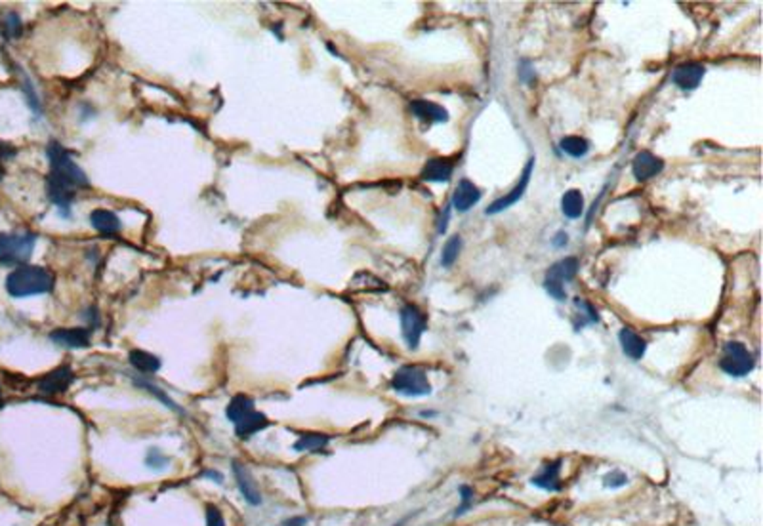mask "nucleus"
<instances>
[{
	"mask_svg": "<svg viewBox=\"0 0 763 526\" xmlns=\"http://www.w3.org/2000/svg\"><path fill=\"white\" fill-rule=\"evenodd\" d=\"M128 360H130V364H132L136 370H140V372H143V374L159 372L162 367V362L159 357H155L153 353H148V351H143V349H134V351H130Z\"/></svg>",
	"mask_w": 763,
	"mask_h": 526,
	"instance_id": "obj_21",
	"label": "nucleus"
},
{
	"mask_svg": "<svg viewBox=\"0 0 763 526\" xmlns=\"http://www.w3.org/2000/svg\"><path fill=\"white\" fill-rule=\"evenodd\" d=\"M559 473H561V460L552 461V463H546L542 467V471L530 479V482L535 487L542 488V490H548V492H557V490H561Z\"/></svg>",
	"mask_w": 763,
	"mask_h": 526,
	"instance_id": "obj_17",
	"label": "nucleus"
},
{
	"mask_svg": "<svg viewBox=\"0 0 763 526\" xmlns=\"http://www.w3.org/2000/svg\"><path fill=\"white\" fill-rule=\"evenodd\" d=\"M281 526H308V519L298 515V517H290V519H287Z\"/></svg>",
	"mask_w": 763,
	"mask_h": 526,
	"instance_id": "obj_35",
	"label": "nucleus"
},
{
	"mask_svg": "<svg viewBox=\"0 0 763 526\" xmlns=\"http://www.w3.org/2000/svg\"><path fill=\"white\" fill-rule=\"evenodd\" d=\"M447 221H449V210L445 212V218H443L441 223H439V233H445V229H447Z\"/></svg>",
	"mask_w": 763,
	"mask_h": 526,
	"instance_id": "obj_37",
	"label": "nucleus"
},
{
	"mask_svg": "<svg viewBox=\"0 0 763 526\" xmlns=\"http://www.w3.org/2000/svg\"><path fill=\"white\" fill-rule=\"evenodd\" d=\"M0 33L8 40L20 39L21 33H23V21H21L20 13L8 12L6 15H4L2 23H0Z\"/></svg>",
	"mask_w": 763,
	"mask_h": 526,
	"instance_id": "obj_26",
	"label": "nucleus"
},
{
	"mask_svg": "<svg viewBox=\"0 0 763 526\" xmlns=\"http://www.w3.org/2000/svg\"><path fill=\"white\" fill-rule=\"evenodd\" d=\"M50 173L46 180V195L52 204L60 208L61 216H71V204L77 189H90V180L60 141L52 140L46 149Z\"/></svg>",
	"mask_w": 763,
	"mask_h": 526,
	"instance_id": "obj_1",
	"label": "nucleus"
},
{
	"mask_svg": "<svg viewBox=\"0 0 763 526\" xmlns=\"http://www.w3.org/2000/svg\"><path fill=\"white\" fill-rule=\"evenodd\" d=\"M254 412V399H250L247 395H235L231 402L228 405V410H226V416H228L229 421H241L242 418H247L248 414Z\"/></svg>",
	"mask_w": 763,
	"mask_h": 526,
	"instance_id": "obj_22",
	"label": "nucleus"
},
{
	"mask_svg": "<svg viewBox=\"0 0 763 526\" xmlns=\"http://www.w3.org/2000/svg\"><path fill=\"white\" fill-rule=\"evenodd\" d=\"M134 383H136V386L143 387V389H145V391H149V393H151V395H155V397H157V399L161 400L162 405H167V407L170 408V410H174V412L183 414V410H181V408L178 407V405H176L174 400L170 399V397H168V395L164 393V391H162V389H159V387H155L153 383H149V381H145V380H136Z\"/></svg>",
	"mask_w": 763,
	"mask_h": 526,
	"instance_id": "obj_28",
	"label": "nucleus"
},
{
	"mask_svg": "<svg viewBox=\"0 0 763 526\" xmlns=\"http://www.w3.org/2000/svg\"><path fill=\"white\" fill-rule=\"evenodd\" d=\"M603 482H605L607 488H620L624 487V485H628V477H626V473H622V471L615 469V471H611V473L603 477Z\"/></svg>",
	"mask_w": 763,
	"mask_h": 526,
	"instance_id": "obj_30",
	"label": "nucleus"
},
{
	"mask_svg": "<svg viewBox=\"0 0 763 526\" xmlns=\"http://www.w3.org/2000/svg\"><path fill=\"white\" fill-rule=\"evenodd\" d=\"M56 287L54 275L46 267L20 265L6 277V292L12 298H29L50 294Z\"/></svg>",
	"mask_w": 763,
	"mask_h": 526,
	"instance_id": "obj_2",
	"label": "nucleus"
},
{
	"mask_svg": "<svg viewBox=\"0 0 763 526\" xmlns=\"http://www.w3.org/2000/svg\"><path fill=\"white\" fill-rule=\"evenodd\" d=\"M330 442V437L322 433H306L300 435V439L294 442L296 452H309V450H321Z\"/></svg>",
	"mask_w": 763,
	"mask_h": 526,
	"instance_id": "obj_25",
	"label": "nucleus"
},
{
	"mask_svg": "<svg viewBox=\"0 0 763 526\" xmlns=\"http://www.w3.org/2000/svg\"><path fill=\"white\" fill-rule=\"evenodd\" d=\"M481 200V191L479 187L474 185L469 180H462L455 189L450 204L458 212H468L469 208H474Z\"/></svg>",
	"mask_w": 763,
	"mask_h": 526,
	"instance_id": "obj_14",
	"label": "nucleus"
},
{
	"mask_svg": "<svg viewBox=\"0 0 763 526\" xmlns=\"http://www.w3.org/2000/svg\"><path fill=\"white\" fill-rule=\"evenodd\" d=\"M23 93H25V98H27V103L29 107L33 109L34 113L39 114L42 111V107H41V100H39V96H37V90H34L33 86V82L29 80L27 74H23Z\"/></svg>",
	"mask_w": 763,
	"mask_h": 526,
	"instance_id": "obj_29",
	"label": "nucleus"
},
{
	"mask_svg": "<svg viewBox=\"0 0 763 526\" xmlns=\"http://www.w3.org/2000/svg\"><path fill=\"white\" fill-rule=\"evenodd\" d=\"M533 168H535V157L527 162V166H525V170H523L521 173V178H519V181L516 183V187L509 191V193H506L504 197H500V199H496L493 204H490L487 210H485V213L487 216H495V213H500L504 212V210H508L509 206H514L516 202H519L521 200V197L525 195V191H527V185H529V181H530V173H533Z\"/></svg>",
	"mask_w": 763,
	"mask_h": 526,
	"instance_id": "obj_8",
	"label": "nucleus"
},
{
	"mask_svg": "<svg viewBox=\"0 0 763 526\" xmlns=\"http://www.w3.org/2000/svg\"><path fill=\"white\" fill-rule=\"evenodd\" d=\"M410 111H412V114H415L418 120L431 122V124H441V122L449 120L447 109H443L441 105H437L433 101L415 100L410 103Z\"/></svg>",
	"mask_w": 763,
	"mask_h": 526,
	"instance_id": "obj_15",
	"label": "nucleus"
},
{
	"mask_svg": "<svg viewBox=\"0 0 763 526\" xmlns=\"http://www.w3.org/2000/svg\"><path fill=\"white\" fill-rule=\"evenodd\" d=\"M145 463H148L149 467H153V469H162V467L168 463V458L162 456L159 450H151V452L148 454V458H145Z\"/></svg>",
	"mask_w": 763,
	"mask_h": 526,
	"instance_id": "obj_33",
	"label": "nucleus"
},
{
	"mask_svg": "<svg viewBox=\"0 0 763 526\" xmlns=\"http://www.w3.org/2000/svg\"><path fill=\"white\" fill-rule=\"evenodd\" d=\"M704 74H706V67L703 63L687 61V63H682V65H677L674 69L672 82L682 90H695L700 84V80L704 79Z\"/></svg>",
	"mask_w": 763,
	"mask_h": 526,
	"instance_id": "obj_11",
	"label": "nucleus"
},
{
	"mask_svg": "<svg viewBox=\"0 0 763 526\" xmlns=\"http://www.w3.org/2000/svg\"><path fill=\"white\" fill-rule=\"evenodd\" d=\"M269 423L271 421L263 416L261 412H252V414H248L247 418H242L241 421H237L235 423V435L239 437V439H250L252 435L256 433H260L261 429H266V427H269Z\"/></svg>",
	"mask_w": 763,
	"mask_h": 526,
	"instance_id": "obj_19",
	"label": "nucleus"
},
{
	"mask_svg": "<svg viewBox=\"0 0 763 526\" xmlns=\"http://www.w3.org/2000/svg\"><path fill=\"white\" fill-rule=\"evenodd\" d=\"M561 212L569 220H578L584 213V197L578 189H569L561 197Z\"/></svg>",
	"mask_w": 763,
	"mask_h": 526,
	"instance_id": "obj_23",
	"label": "nucleus"
},
{
	"mask_svg": "<svg viewBox=\"0 0 763 526\" xmlns=\"http://www.w3.org/2000/svg\"><path fill=\"white\" fill-rule=\"evenodd\" d=\"M393 391L405 397H426L431 393L428 374L420 367H403L391 378Z\"/></svg>",
	"mask_w": 763,
	"mask_h": 526,
	"instance_id": "obj_4",
	"label": "nucleus"
},
{
	"mask_svg": "<svg viewBox=\"0 0 763 526\" xmlns=\"http://www.w3.org/2000/svg\"><path fill=\"white\" fill-rule=\"evenodd\" d=\"M399 319H401L403 338L407 341L409 349L416 351L418 346H420V340H422V334L426 332V328H428L426 315H424L418 307L412 305V303H407V305L401 309Z\"/></svg>",
	"mask_w": 763,
	"mask_h": 526,
	"instance_id": "obj_7",
	"label": "nucleus"
},
{
	"mask_svg": "<svg viewBox=\"0 0 763 526\" xmlns=\"http://www.w3.org/2000/svg\"><path fill=\"white\" fill-rule=\"evenodd\" d=\"M462 250V239L455 235L447 240V244L443 246V256H441V265L443 267H452L455 261L458 260V254Z\"/></svg>",
	"mask_w": 763,
	"mask_h": 526,
	"instance_id": "obj_27",
	"label": "nucleus"
},
{
	"mask_svg": "<svg viewBox=\"0 0 763 526\" xmlns=\"http://www.w3.org/2000/svg\"><path fill=\"white\" fill-rule=\"evenodd\" d=\"M576 271H578V260L576 258H565V260H559L557 263L549 267L548 273H546V279H544V288L546 292L556 298L557 301L567 300V292H565V282L575 279Z\"/></svg>",
	"mask_w": 763,
	"mask_h": 526,
	"instance_id": "obj_6",
	"label": "nucleus"
},
{
	"mask_svg": "<svg viewBox=\"0 0 763 526\" xmlns=\"http://www.w3.org/2000/svg\"><path fill=\"white\" fill-rule=\"evenodd\" d=\"M458 492H460V500H462V504H460V507L455 511V517L464 515V511H468L469 507H471V504H474V490H471V488L460 487L458 488Z\"/></svg>",
	"mask_w": 763,
	"mask_h": 526,
	"instance_id": "obj_31",
	"label": "nucleus"
},
{
	"mask_svg": "<svg viewBox=\"0 0 763 526\" xmlns=\"http://www.w3.org/2000/svg\"><path fill=\"white\" fill-rule=\"evenodd\" d=\"M618 340L622 346V351L626 357L632 360H641L645 351H647V341L643 340L639 334H636L632 328H622L618 332Z\"/></svg>",
	"mask_w": 763,
	"mask_h": 526,
	"instance_id": "obj_18",
	"label": "nucleus"
},
{
	"mask_svg": "<svg viewBox=\"0 0 763 526\" xmlns=\"http://www.w3.org/2000/svg\"><path fill=\"white\" fill-rule=\"evenodd\" d=\"M233 475L235 480H237V487H239L241 494L244 496V500H247L250 506H260V487H258V482H256V479L252 477V473L248 471V467L242 466L241 461H233Z\"/></svg>",
	"mask_w": 763,
	"mask_h": 526,
	"instance_id": "obj_12",
	"label": "nucleus"
},
{
	"mask_svg": "<svg viewBox=\"0 0 763 526\" xmlns=\"http://www.w3.org/2000/svg\"><path fill=\"white\" fill-rule=\"evenodd\" d=\"M90 223L100 235H117L122 229L121 218L105 208H98L90 213Z\"/></svg>",
	"mask_w": 763,
	"mask_h": 526,
	"instance_id": "obj_16",
	"label": "nucleus"
},
{
	"mask_svg": "<svg viewBox=\"0 0 763 526\" xmlns=\"http://www.w3.org/2000/svg\"><path fill=\"white\" fill-rule=\"evenodd\" d=\"M4 172H6V170H4V166H2V164H0V180H2V178H4Z\"/></svg>",
	"mask_w": 763,
	"mask_h": 526,
	"instance_id": "obj_38",
	"label": "nucleus"
},
{
	"mask_svg": "<svg viewBox=\"0 0 763 526\" xmlns=\"http://www.w3.org/2000/svg\"><path fill=\"white\" fill-rule=\"evenodd\" d=\"M0 402H2V386H0Z\"/></svg>",
	"mask_w": 763,
	"mask_h": 526,
	"instance_id": "obj_39",
	"label": "nucleus"
},
{
	"mask_svg": "<svg viewBox=\"0 0 763 526\" xmlns=\"http://www.w3.org/2000/svg\"><path fill=\"white\" fill-rule=\"evenodd\" d=\"M664 170V160L649 151L637 153L632 160V173L637 181H647Z\"/></svg>",
	"mask_w": 763,
	"mask_h": 526,
	"instance_id": "obj_13",
	"label": "nucleus"
},
{
	"mask_svg": "<svg viewBox=\"0 0 763 526\" xmlns=\"http://www.w3.org/2000/svg\"><path fill=\"white\" fill-rule=\"evenodd\" d=\"M754 355L750 353L748 347L741 341H727L723 346L722 359H719V368L723 372L729 374L733 378H743L748 376L754 370Z\"/></svg>",
	"mask_w": 763,
	"mask_h": 526,
	"instance_id": "obj_5",
	"label": "nucleus"
},
{
	"mask_svg": "<svg viewBox=\"0 0 763 526\" xmlns=\"http://www.w3.org/2000/svg\"><path fill=\"white\" fill-rule=\"evenodd\" d=\"M452 162L449 159H429L422 168L424 181H449L452 176Z\"/></svg>",
	"mask_w": 763,
	"mask_h": 526,
	"instance_id": "obj_20",
	"label": "nucleus"
},
{
	"mask_svg": "<svg viewBox=\"0 0 763 526\" xmlns=\"http://www.w3.org/2000/svg\"><path fill=\"white\" fill-rule=\"evenodd\" d=\"M50 340L65 349H84L92 340V328H56L50 332Z\"/></svg>",
	"mask_w": 763,
	"mask_h": 526,
	"instance_id": "obj_9",
	"label": "nucleus"
},
{
	"mask_svg": "<svg viewBox=\"0 0 763 526\" xmlns=\"http://www.w3.org/2000/svg\"><path fill=\"white\" fill-rule=\"evenodd\" d=\"M74 374L69 367H60L48 372L46 376H42L39 380V391L42 395H48V397H56V395H63L71 386Z\"/></svg>",
	"mask_w": 763,
	"mask_h": 526,
	"instance_id": "obj_10",
	"label": "nucleus"
},
{
	"mask_svg": "<svg viewBox=\"0 0 763 526\" xmlns=\"http://www.w3.org/2000/svg\"><path fill=\"white\" fill-rule=\"evenodd\" d=\"M552 242H554V246H556V248H561V246H565L567 242H569V237H567V233H565V231H559V233L554 237V240H552Z\"/></svg>",
	"mask_w": 763,
	"mask_h": 526,
	"instance_id": "obj_36",
	"label": "nucleus"
},
{
	"mask_svg": "<svg viewBox=\"0 0 763 526\" xmlns=\"http://www.w3.org/2000/svg\"><path fill=\"white\" fill-rule=\"evenodd\" d=\"M37 244L34 233H0V263L27 265Z\"/></svg>",
	"mask_w": 763,
	"mask_h": 526,
	"instance_id": "obj_3",
	"label": "nucleus"
},
{
	"mask_svg": "<svg viewBox=\"0 0 763 526\" xmlns=\"http://www.w3.org/2000/svg\"><path fill=\"white\" fill-rule=\"evenodd\" d=\"M15 154H18V151H15L14 145H10L6 141H0V164H2L4 160L14 159Z\"/></svg>",
	"mask_w": 763,
	"mask_h": 526,
	"instance_id": "obj_34",
	"label": "nucleus"
},
{
	"mask_svg": "<svg viewBox=\"0 0 763 526\" xmlns=\"http://www.w3.org/2000/svg\"><path fill=\"white\" fill-rule=\"evenodd\" d=\"M207 526H226L223 515L216 506L208 504L207 506Z\"/></svg>",
	"mask_w": 763,
	"mask_h": 526,
	"instance_id": "obj_32",
	"label": "nucleus"
},
{
	"mask_svg": "<svg viewBox=\"0 0 763 526\" xmlns=\"http://www.w3.org/2000/svg\"><path fill=\"white\" fill-rule=\"evenodd\" d=\"M563 153H567L573 159H582L589 151V141L580 138V136H567L559 141Z\"/></svg>",
	"mask_w": 763,
	"mask_h": 526,
	"instance_id": "obj_24",
	"label": "nucleus"
}]
</instances>
